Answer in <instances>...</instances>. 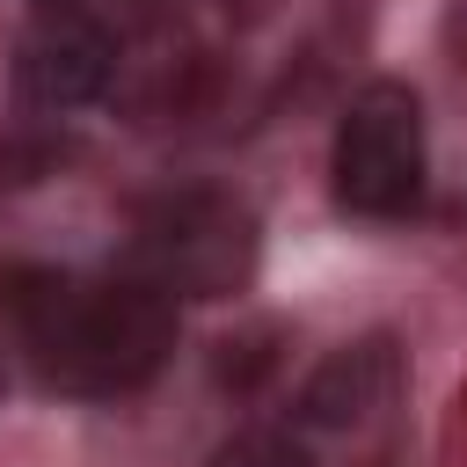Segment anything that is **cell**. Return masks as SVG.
<instances>
[{"label": "cell", "mask_w": 467, "mask_h": 467, "mask_svg": "<svg viewBox=\"0 0 467 467\" xmlns=\"http://www.w3.org/2000/svg\"><path fill=\"white\" fill-rule=\"evenodd\" d=\"M212 467H328V460H321V445H306L292 423H270V431H241L234 445H219Z\"/></svg>", "instance_id": "obj_6"}, {"label": "cell", "mask_w": 467, "mask_h": 467, "mask_svg": "<svg viewBox=\"0 0 467 467\" xmlns=\"http://www.w3.org/2000/svg\"><path fill=\"white\" fill-rule=\"evenodd\" d=\"M117 80V36L88 7H36L15 44V102L36 117H73Z\"/></svg>", "instance_id": "obj_4"}, {"label": "cell", "mask_w": 467, "mask_h": 467, "mask_svg": "<svg viewBox=\"0 0 467 467\" xmlns=\"http://www.w3.org/2000/svg\"><path fill=\"white\" fill-rule=\"evenodd\" d=\"M0 314L29 372L80 401H117L161 379L175 358V299L139 277H73V270H7Z\"/></svg>", "instance_id": "obj_1"}, {"label": "cell", "mask_w": 467, "mask_h": 467, "mask_svg": "<svg viewBox=\"0 0 467 467\" xmlns=\"http://www.w3.org/2000/svg\"><path fill=\"white\" fill-rule=\"evenodd\" d=\"M255 212L234 197V190H161L139 204L131 234H124V277L153 285L161 299H226L255 277Z\"/></svg>", "instance_id": "obj_2"}, {"label": "cell", "mask_w": 467, "mask_h": 467, "mask_svg": "<svg viewBox=\"0 0 467 467\" xmlns=\"http://www.w3.org/2000/svg\"><path fill=\"white\" fill-rule=\"evenodd\" d=\"M401 379H409L401 372V343L394 336H358V343L328 350L306 372V387H299V401H292L285 423L306 445H358V438H372L394 416Z\"/></svg>", "instance_id": "obj_5"}, {"label": "cell", "mask_w": 467, "mask_h": 467, "mask_svg": "<svg viewBox=\"0 0 467 467\" xmlns=\"http://www.w3.org/2000/svg\"><path fill=\"white\" fill-rule=\"evenodd\" d=\"M0 387H7V358H0Z\"/></svg>", "instance_id": "obj_9"}, {"label": "cell", "mask_w": 467, "mask_h": 467, "mask_svg": "<svg viewBox=\"0 0 467 467\" xmlns=\"http://www.w3.org/2000/svg\"><path fill=\"white\" fill-rule=\"evenodd\" d=\"M328 190L350 219H409L423 204V102L409 80H365L343 102Z\"/></svg>", "instance_id": "obj_3"}, {"label": "cell", "mask_w": 467, "mask_h": 467, "mask_svg": "<svg viewBox=\"0 0 467 467\" xmlns=\"http://www.w3.org/2000/svg\"><path fill=\"white\" fill-rule=\"evenodd\" d=\"M58 161H66V139H51V131H7L0 139V182H36Z\"/></svg>", "instance_id": "obj_7"}, {"label": "cell", "mask_w": 467, "mask_h": 467, "mask_svg": "<svg viewBox=\"0 0 467 467\" xmlns=\"http://www.w3.org/2000/svg\"><path fill=\"white\" fill-rule=\"evenodd\" d=\"M36 7H66V0H36Z\"/></svg>", "instance_id": "obj_8"}]
</instances>
